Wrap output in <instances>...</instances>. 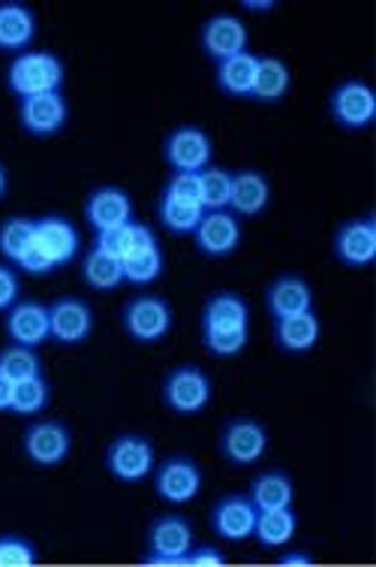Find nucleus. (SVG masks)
Returning a JSON list of instances; mask_svg holds the SVG:
<instances>
[{"label":"nucleus","instance_id":"36","mask_svg":"<svg viewBox=\"0 0 376 567\" xmlns=\"http://www.w3.org/2000/svg\"><path fill=\"white\" fill-rule=\"evenodd\" d=\"M202 182V208L205 212H229V197H232V173L223 166H208L199 173Z\"/></svg>","mask_w":376,"mask_h":567},{"label":"nucleus","instance_id":"8","mask_svg":"<svg viewBox=\"0 0 376 567\" xmlns=\"http://www.w3.org/2000/svg\"><path fill=\"white\" fill-rule=\"evenodd\" d=\"M73 432L61 420H36L22 432V453L36 468H58L70 458Z\"/></svg>","mask_w":376,"mask_h":567},{"label":"nucleus","instance_id":"21","mask_svg":"<svg viewBox=\"0 0 376 567\" xmlns=\"http://www.w3.org/2000/svg\"><path fill=\"white\" fill-rule=\"evenodd\" d=\"M199 323H202V332H250L248 299L232 290L208 296Z\"/></svg>","mask_w":376,"mask_h":567},{"label":"nucleus","instance_id":"28","mask_svg":"<svg viewBox=\"0 0 376 567\" xmlns=\"http://www.w3.org/2000/svg\"><path fill=\"white\" fill-rule=\"evenodd\" d=\"M292 85V73L290 64L278 55H259V70H257V82H253V91H250V100L257 103H280V100L290 94Z\"/></svg>","mask_w":376,"mask_h":567},{"label":"nucleus","instance_id":"30","mask_svg":"<svg viewBox=\"0 0 376 567\" xmlns=\"http://www.w3.org/2000/svg\"><path fill=\"white\" fill-rule=\"evenodd\" d=\"M299 535V513L292 507H280V511H259L257 528H253V540L262 549H280V546L292 544V537Z\"/></svg>","mask_w":376,"mask_h":567},{"label":"nucleus","instance_id":"43","mask_svg":"<svg viewBox=\"0 0 376 567\" xmlns=\"http://www.w3.org/2000/svg\"><path fill=\"white\" fill-rule=\"evenodd\" d=\"M278 565L280 567H311V565H316V558H313L311 553H304V549H290V553L278 556Z\"/></svg>","mask_w":376,"mask_h":567},{"label":"nucleus","instance_id":"38","mask_svg":"<svg viewBox=\"0 0 376 567\" xmlns=\"http://www.w3.org/2000/svg\"><path fill=\"white\" fill-rule=\"evenodd\" d=\"M250 344V332H202V348L217 360H236Z\"/></svg>","mask_w":376,"mask_h":567},{"label":"nucleus","instance_id":"18","mask_svg":"<svg viewBox=\"0 0 376 567\" xmlns=\"http://www.w3.org/2000/svg\"><path fill=\"white\" fill-rule=\"evenodd\" d=\"M3 329L10 336L12 344H24V348H43L45 341H52V320H49V306L36 302V299H19L15 306L7 311Z\"/></svg>","mask_w":376,"mask_h":567},{"label":"nucleus","instance_id":"1","mask_svg":"<svg viewBox=\"0 0 376 567\" xmlns=\"http://www.w3.org/2000/svg\"><path fill=\"white\" fill-rule=\"evenodd\" d=\"M66 82V66L49 49H31L15 55L7 66V87L12 97L28 100L40 94H54Z\"/></svg>","mask_w":376,"mask_h":567},{"label":"nucleus","instance_id":"12","mask_svg":"<svg viewBox=\"0 0 376 567\" xmlns=\"http://www.w3.org/2000/svg\"><path fill=\"white\" fill-rule=\"evenodd\" d=\"M199 45H202V52L211 58L215 64L229 61V58L248 52V24H244V19L236 16V12H215V16L202 24V31H199Z\"/></svg>","mask_w":376,"mask_h":567},{"label":"nucleus","instance_id":"4","mask_svg":"<svg viewBox=\"0 0 376 567\" xmlns=\"http://www.w3.org/2000/svg\"><path fill=\"white\" fill-rule=\"evenodd\" d=\"M150 481H154V492H157L160 502H166L169 507H187V504H194L199 498V492L205 486V474L194 456L175 453V456H166L163 462H157Z\"/></svg>","mask_w":376,"mask_h":567},{"label":"nucleus","instance_id":"6","mask_svg":"<svg viewBox=\"0 0 376 567\" xmlns=\"http://www.w3.org/2000/svg\"><path fill=\"white\" fill-rule=\"evenodd\" d=\"M163 404L178 416H196L202 414L211 395H215V383L208 378V371L199 365H175L160 386Z\"/></svg>","mask_w":376,"mask_h":567},{"label":"nucleus","instance_id":"22","mask_svg":"<svg viewBox=\"0 0 376 567\" xmlns=\"http://www.w3.org/2000/svg\"><path fill=\"white\" fill-rule=\"evenodd\" d=\"M323 339V320L316 311H301V315L283 317L274 320V344L290 357H301V353H311Z\"/></svg>","mask_w":376,"mask_h":567},{"label":"nucleus","instance_id":"33","mask_svg":"<svg viewBox=\"0 0 376 567\" xmlns=\"http://www.w3.org/2000/svg\"><path fill=\"white\" fill-rule=\"evenodd\" d=\"M33 236H36V218L10 215V218L0 224V257L7 262H15L31 248Z\"/></svg>","mask_w":376,"mask_h":567},{"label":"nucleus","instance_id":"35","mask_svg":"<svg viewBox=\"0 0 376 567\" xmlns=\"http://www.w3.org/2000/svg\"><path fill=\"white\" fill-rule=\"evenodd\" d=\"M121 262H124V284H133V287H148L166 269V257H163L160 245H154L148 251L133 254V257Z\"/></svg>","mask_w":376,"mask_h":567},{"label":"nucleus","instance_id":"20","mask_svg":"<svg viewBox=\"0 0 376 567\" xmlns=\"http://www.w3.org/2000/svg\"><path fill=\"white\" fill-rule=\"evenodd\" d=\"M36 33H40V22L28 3L22 0L0 3V52H10V55L31 52Z\"/></svg>","mask_w":376,"mask_h":567},{"label":"nucleus","instance_id":"27","mask_svg":"<svg viewBox=\"0 0 376 567\" xmlns=\"http://www.w3.org/2000/svg\"><path fill=\"white\" fill-rule=\"evenodd\" d=\"M248 498L253 502L257 511H280V507H292L295 502V483L286 471L271 468L257 474L250 481Z\"/></svg>","mask_w":376,"mask_h":567},{"label":"nucleus","instance_id":"46","mask_svg":"<svg viewBox=\"0 0 376 567\" xmlns=\"http://www.w3.org/2000/svg\"><path fill=\"white\" fill-rule=\"evenodd\" d=\"M7 190H10V173H7V166L0 164V199L7 197Z\"/></svg>","mask_w":376,"mask_h":567},{"label":"nucleus","instance_id":"37","mask_svg":"<svg viewBox=\"0 0 376 567\" xmlns=\"http://www.w3.org/2000/svg\"><path fill=\"white\" fill-rule=\"evenodd\" d=\"M40 565V546L24 535H0V567Z\"/></svg>","mask_w":376,"mask_h":567},{"label":"nucleus","instance_id":"10","mask_svg":"<svg viewBox=\"0 0 376 567\" xmlns=\"http://www.w3.org/2000/svg\"><path fill=\"white\" fill-rule=\"evenodd\" d=\"M269 429L253 420V416H236L223 425L220 432V453L229 465L236 468H250L269 450Z\"/></svg>","mask_w":376,"mask_h":567},{"label":"nucleus","instance_id":"15","mask_svg":"<svg viewBox=\"0 0 376 567\" xmlns=\"http://www.w3.org/2000/svg\"><path fill=\"white\" fill-rule=\"evenodd\" d=\"M49 320H52V341H58L61 348H79L94 332V308L79 296L54 299L49 306Z\"/></svg>","mask_w":376,"mask_h":567},{"label":"nucleus","instance_id":"14","mask_svg":"<svg viewBox=\"0 0 376 567\" xmlns=\"http://www.w3.org/2000/svg\"><path fill=\"white\" fill-rule=\"evenodd\" d=\"M190 239L196 251L208 260L232 257L241 248V218H236L232 212H205Z\"/></svg>","mask_w":376,"mask_h":567},{"label":"nucleus","instance_id":"41","mask_svg":"<svg viewBox=\"0 0 376 567\" xmlns=\"http://www.w3.org/2000/svg\"><path fill=\"white\" fill-rule=\"evenodd\" d=\"M12 266H15V269L24 275H52L54 269H58V266L52 262V257H49V254H45L43 248L36 245V241H33L31 248H28V251H24L19 260L12 262Z\"/></svg>","mask_w":376,"mask_h":567},{"label":"nucleus","instance_id":"23","mask_svg":"<svg viewBox=\"0 0 376 567\" xmlns=\"http://www.w3.org/2000/svg\"><path fill=\"white\" fill-rule=\"evenodd\" d=\"M265 308H269L271 320H283V317L301 315L313 308V290L307 278L301 275H280L269 284L265 290Z\"/></svg>","mask_w":376,"mask_h":567},{"label":"nucleus","instance_id":"5","mask_svg":"<svg viewBox=\"0 0 376 567\" xmlns=\"http://www.w3.org/2000/svg\"><path fill=\"white\" fill-rule=\"evenodd\" d=\"M328 115L346 133L370 131L376 124V91L365 79L337 82L328 94Z\"/></svg>","mask_w":376,"mask_h":567},{"label":"nucleus","instance_id":"29","mask_svg":"<svg viewBox=\"0 0 376 567\" xmlns=\"http://www.w3.org/2000/svg\"><path fill=\"white\" fill-rule=\"evenodd\" d=\"M82 278L91 290H97V293H112V290H118L121 284H124V262L115 254L103 251L97 245H91L87 254L82 257Z\"/></svg>","mask_w":376,"mask_h":567},{"label":"nucleus","instance_id":"7","mask_svg":"<svg viewBox=\"0 0 376 567\" xmlns=\"http://www.w3.org/2000/svg\"><path fill=\"white\" fill-rule=\"evenodd\" d=\"M173 306L166 296L157 293H139L129 299L124 311H121V323L124 332L136 344H157L169 332H173Z\"/></svg>","mask_w":376,"mask_h":567},{"label":"nucleus","instance_id":"26","mask_svg":"<svg viewBox=\"0 0 376 567\" xmlns=\"http://www.w3.org/2000/svg\"><path fill=\"white\" fill-rule=\"evenodd\" d=\"M259 70V55L253 52H241V55L229 58V61H220L215 66V82L220 87V94L236 100H250V91H253V82H257Z\"/></svg>","mask_w":376,"mask_h":567},{"label":"nucleus","instance_id":"9","mask_svg":"<svg viewBox=\"0 0 376 567\" xmlns=\"http://www.w3.org/2000/svg\"><path fill=\"white\" fill-rule=\"evenodd\" d=\"M163 161L173 173H202L215 161V142L196 124H181L163 140Z\"/></svg>","mask_w":376,"mask_h":567},{"label":"nucleus","instance_id":"45","mask_svg":"<svg viewBox=\"0 0 376 567\" xmlns=\"http://www.w3.org/2000/svg\"><path fill=\"white\" fill-rule=\"evenodd\" d=\"M10 399H12V381L0 374V414H10Z\"/></svg>","mask_w":376,"mask_h":567},{"label":"nucleus","instance_id":"39","mask_svg":"<svg viewBox=\"0 0 376 567\" xmlns=\"http://www.w3.org/2000/svg\"><path fill=\"white\" fill-rule=\"evenodd\" d=\"M163 194H169L173 199H181L187 206L202 208V182H199V173H173V178L163 187Z\"/></svg>","mask_w":376,"mask_h":567},{"label":"nucleus","instance_id":"17","mask_svg":"<svg viewBox=\"0 0 376 567\" xmlns=\"http://www.w3.org/2000/svg\"><path fill=\"white\" fill-rule=\"evenodd\" d=\"M85 220L94 233H108L118 229L129 220H136L133 197L118 185H100L94 187L85 199Z\"/></svg>","mask_w":376,"mask_h":567},{"label":"nucleus","instance_id":"44","mask_svg":"<svg viewBox=\"0 0 376 567\" xmlns=\"http://www.w3.org/2000/svg\"><path fill=\"white\" fill-rule=\"evenodd\" d=\"M241 10L250 12V16H262V12L278 10V3H274V0H244V3H241Z\"/></svg>","mask_w":376,"mask_h":567},{"label":"nucleus","instance_id":"42","mask_svg":"<svg viewBox=\"0 0 376 567\" xmlns=\"http://www.w3.org/2000/svg\"><path fill=\"white\" fill-rule=\"evenodd\" d=\"M229 565V558L220 546L215 544H194L187 553V565L184 567H223Z\"/></svg>","mask_w":376,"mask_h":567},{"label":"nucleus","instance_id":"40","mask_svg":"<svg viewBox=\"0 0 376 567\" xmlns=\"http://www.w3.org/2000/svg\"><path fill=\"white\" fill-rule=\"evenodd\" d=\"M22 296V278L12 262L0 260V315H7Z\"/></svg>","mask_w":376,"mask_h":567},{"label":"nucleus","instance_id":"31","mask_svg":"<svg viewBox=\"0 0 376 567\" xmlns=\"http://www.w3.org/2000/svg\"><path fill=\"white\" fill-rule=\"evenodd\" d=\"M205 208L199 206H187L181 199H173L169 194H163L157 199V220H160V227L166 233H173V236H194V229L199 227V220H202Z\"/></svg>","mask_w":376,"mask_h":567},{"label":"nucleus","instance_id":"11","mask_svg":"<svg viewBox=\"0 0 376 567\" xmlns=\"http://www.w3.org/2000/svg\"><path fill=\"white\" fill-rule=\"evenodd\" d=\"M334 257L346 269H367L376 260V215L365 212L358 218L344 220L334 233Z\"/></svg>","mask_w":376,"mask_h":567},{"label":"nucleus","instance_id":"34","mask_svg":"<svg viewBox=\"0 0 376 567\" xmlns=\"http://www.w3.org/2000/svg\"><path fill=\"white\" fill-rule=\"evenodd\" d=\"M0 374L10 378L12 383L28 381V378H36L43 374V362L36 357V350L24 348V344H7L0 350Z\"/></svg>","mask_w":376,"mask_h":567},{"label":"nucleus","instance_id":"19","mask_svg":"<svg viewBox=\"0 0 376 567\" xmlns=\"http://www.w3.org/2000/svg\"><path fill=\"white\" fill-rule=\"evenodd\" d=\"M33 241L52 257L58 269L70 266L79 257V251H82V236H79L73 220L64 218V215H40Z\"/></svg>","mask_w":376,"mask_h":567},{"label":"nucleus","instance_id":"25","mask_svg":"<svg viewBox=\"0 0 376 567\" xmlns=\"http://www.w3.org/2000/svg\"><path fill=\"white\" fill-rule=\"evenodd\" d=\"M94 245L103 248V251L115 254L121 260H127L133 254L148 251L154 245H160L157 239V233L148 227V224H142V220H129L124 227L118 229H108V233H94Z\"/></svg>","mask_w":376,"mask_h":567},{"label":"nucleus","instance_id":"2","mask_svg":"<svg viewBox=\"0 0 376 567\" xmlns=\"http://www.w3.org/2000/svg\"><path fill=\"white\" fill-rule=\"evenodd\" d=\"M196 544L194 523L178 513H163L154 516L145 535V556L142 565L148 567H184L187 553Z\"/></svg>","mask_w":376,"mask_h":567},{"label":"nucleus","instance_id":"16","mask_svg":"<svg viewBox=\"0 0 376 567\" xmlns=\"http://www.w3.org/2000/svg\"><path fill=\"white\" fill-rule=\"evenodd\" d=\"M259 511L253 507L248 495L241 492H232V495H223L217 498V504L211 507V532H215L220 540L226 544H244L253 537V528H257Z\"/></svg>","mask_w":376,"mask_h":567},{"label":"nucleus","instance_id":"13","mask_svg":"<svg viewBox=\"0 0 376 567\" xmlns=\"http://www.w3.org/2000/svg\"><path fill=\"white\" fill-rule=\"evenodd\" d=\"M70 124V103L61 91L19 100V127L33 140H52Z\"/></svg>","mask_w":376,"mask_h":567},{"label":"nucleus","instance_id":"32","mask_svg":"<svg viewBox=\"0 0 376 567\" xmlns=\"http://www.w3.org/2000/svg\"><path fill=\"white\" fill-rule=\"evenodd\" d=\"M52 402V386L45 381L43 374L28 378V381L12 383V399H10V414L15 416H36L43 414L45 408Z\"/></svg>","mask_w":376,"mask_h":567},{"label":"nucleus","instance_id":"3","mask_svg":"<svg viewBox=\"0 0 376 567\" xmlns=\"http://www.w3.org/2000/svg\"><path fill=\"white\" fill-rule=\"evenodd\" d=\"M106 471L112 474V481L127 483H145L157 468V447L148 435L139 432H124V435L112 437V444L106 447Z\"/></svg>","mask_w":376,"mask_h":567},{"label":"nucleus","instance_id":"24","mask_svg":"<svg viewBox=\"0 0 376 567\" xmlns=\"http://www.w3.org/2000/svg\"><path fill=\"white\" fill-rule=\"evenodd\" d=\"M271 203V185L259 169H238L232 173V197L229 212L236 218H259Z\"/></svg>","mask_w":376,"mask_h":567}]
</instances>
